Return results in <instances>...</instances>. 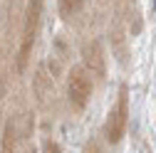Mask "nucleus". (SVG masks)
Masks as SVG:
<instances>
[{
    "label": "nucleus",
    "instance_id": "nucleus-4",
    "mask_svg": "<svg viewBox=\"0 0 156 153\" xmlns=\"http://www.w3.org/2000/svg\"><path fill=\"white\" fill-rule=\"evenodd\" d=\"M82 62H84V69L94 76H104L107 74V57L99 47V42H87L82 47Z\"/></svg>",
    "mask_w": 156,
    "mask_h": 153
},
{
    "label": "nucleus",
    "instance_id": "nucleus-6",
    "mask_svg": "<svg viewBox=\"0 0 156 153\" xmlns=\"http://www.w3.org/2000/svg\"><path fill=\"white\" fill-rule=\"evenodd\" d=\"M82 5H84V0H60V12H62V17H72L82 10Z\"/></svg>",
    "mask_w": 156,
    "mask_h": 153
},
{
    "label": "nucleus",
    "instance_id": "nucleus-9",
    "mask_svg": "<svg viewBox=\"0 0 156 153\" xmlns=\"http://www.w3.org/2000/svg\"><path fill=\"white\" fill-rule=\"evenodd\" d=\"M151 10H156V0H151Z\"/></svg>",
    "mask_w": 156,
    "mask_h": 153
},
{
    "label": "nucleus",
    "instance_id": "nucleus-8",
    "mask_svg": "<svg viewBox=\"0 0 156 153\" xmlns=\"http://www.w3.org/2000/svg\"><path fill=\"white\" fill-rule=\"evenodd\" d=\"M45 153H60V146L52 141H45Z\"/></svg>",
    "mask_w": 156,
    "mask_h": 153
},
{
    "label": "nucleus",
    "instance_id": "nucleus-7",
    "mask_svg": "<svg viewBox=\"0 0 156 153\" xmlns=\"http://www.w3.org/2000/svg\"><path fill=\"white\" fill-rule=\"evenodd\" d=\"M84 153H102V148H99L97 141H89V143L84 146Z\"/></svg>",
    "mask_w": 156,
    "mask_h": 153
},
{
    "label": "nucleus",
    "instance_id": "nucleus-5",
    "mask_svg": "<svg viewBox=\"0 0 156 153\" xmlns=\"http://www.w3.org/2000/svg\"><path fill=\"white\" fill-rule=\"evenodd\" d=\"M50 89H52V79H50V74L45 72V67H40L37 74H35V91H37V97H40V99H45V94Z\"/></svg>",
    "mask_w": 156,
    "mask_h": 153
},
{
    "label": "nucleus",
    "instance_id": "nucleus-2",
    "mask_svg": "<svg viewBox=\"0 0 156 153\" xmlns=\"http://www.w3.org/2000/svg\"><path fill=\"white\" fill-rule=\"evenodd\" d=\"M126 124H129V99H126V87L119 89V99L109 109V116L104 124V133L109 143H119L126 133Z\"/></svg>",
    "mask_w": 156,
    "mask_h": 153
},
{
    "label": "nucleus",
    "instance_id": "nucleus-3",
    "mask_svg": "<svg viewBox=\"0 0 156 153\" xmlns=\"http://www.w3.org/2000/svg\"><path fill=\"white\" fill-rule=\"evenodd\" d=\"M89 97H92V79H89V74L82 67H74L69 72V79H67V99H69L72 109L82 111L87 106Z\"/></svg>",
    "mask_w": 156,
    "mask_h": 153
},
{
    "label": "nucleus",
    "instance_id": "nucleus-1",
    "mask_svg": "<svg viewBox=\"0 0 156 153\" xmlns=\"http://www.w3.org/2000/svg\"><path fill=\"white\" fill-rule=\"evenodd\" d=\"M42 3L45 0H27L25 8V22H23V42H20V54H17V69H25L30 52L37 37V27H40V17H42Z\"/></svg>",
    "mask_w": 156,
    "mask_h": 153
}]
</instances>
